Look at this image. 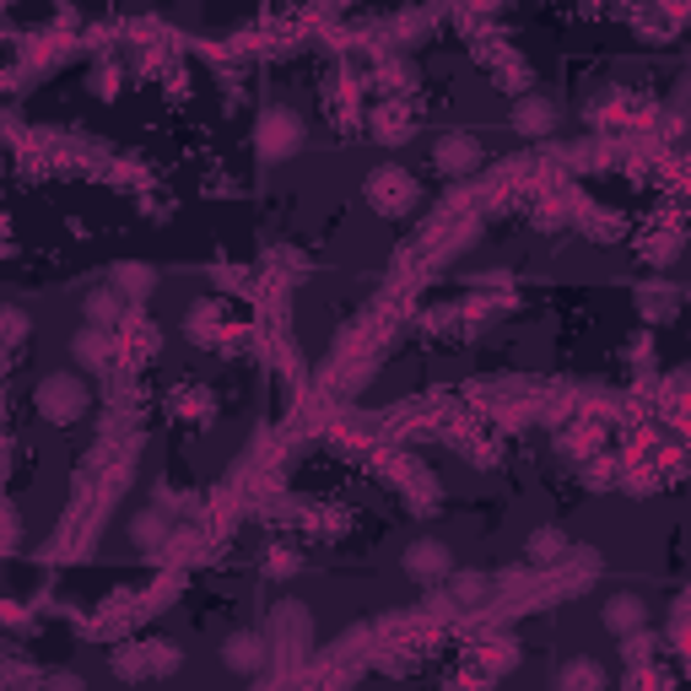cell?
Instances as JSON below:
<instances>
[{
  "label": "cell",
  "instance_id": "obj_4",
  "mask_svg": "<svg viewBox=\"0 0 691 691\" xmlns=\"http://www.w3.org/2000/svg\"><path fill=\"white\" fill-rule=\"evenodd\" d=\"M432 162H437V173H448V178H459V173H476V162H481V140H476V136H459V131H448V136L432 140Z\"/></svg>",
  "mask_w": 691,
  "mask_h": 691
},
{
  "label": "cell",
  "instance_id": "obj_2",
  "mask_svg": "<svg viewBox=\"0 0 691 691\" xmlns=\"http://www.w3.org/2000/svg\"><path fill=\"white\" fill-rule=\"evenodd\" d=\"M368 200H373V211L400 217V211L416 206V184L400 173V168H379V173H368Z\"/></svg>",
  "mask_w": 691,
  "mask_h": 691
},
{
  "label": "cell",
  "instance_id": "obj_16",
  "mask_svg": "<svg viewBox=\"0 0 691 691\" xmlns=\"http://www.w3.org/2000/svg\"><path fill=\"white\" fill-rule=\"evenodd\" d=\"M109 286H120L131 303H140V297L157 286V276H151L146 266H114V271H109Z\"/></svg>",
  "mask_w": 691,
  "mask_h": 691
},
{
  "label": "cell",
  "instance_id": "obj_7",
  "mask_svg": "<svg viewBox=\"0 0 691 691\" xmlns=\"http://www.w3.org/2000/svg\"><path fill=\"white\" fill-rule=\"evenodd\" d=\"M308 638H313L308 610H303V605H276V616H271V649L297 654V649H308Z\"/></svg>",
  "mask_w": 691,
  "mask_h": 691
},
{
  "label": "cell",
  "instance_id": "obj_19",
  "mask_svg": "<svg viewBox=\"0 0 691 691\" xmlns=\"http://www.w3.org/2000/svg\"><path fill=\"white\" fill-rule=\"evenodd\" d=\"M556 681H562V687H600V681H605V670H600V665H589V659H572V665H562V670H556Z\"/></svg>",
  "mask_w": 691,
  "mask_h": 691
},
{
  "label": "cell",
  "instance_id": "obj_14",
  "mask_svg": "<svg viewBox=\"0 0 691 691\" xmlns=\"http://www.w3.org/2000/svg\"><path fill=\"white\" fill-rule=\"evenodd\" d=\"M492 594V578L486 572H448V600L454 605H481Z\"/></svg>",
  "mask_w": 691,
  "mask_h": 691
},
{
  "label": "cell",
  "instance_id": "obj_13",
  "mask_svg": "<svg viewBox=\"0 0 691 691\" xmlns=\"http://www.w3.org/2000/svg\"><path fill=\"white\" fill-rule=\"evenodd\" d=\"M379 87H384L390 98L411 92V87H416V65L406 60V54H384V60H379Z\"/></svg>",
  "mask_w": 691,
  "mask_h": 691
},
{
  "label": "cell",
  "instance_id": "obj_1",
  "mask_svg": "<svg viewBox=\"0 0 691 691\" xmlns=\"http://www.w3.org/2000/svg\"><path fill=\"white\" fill-rule=\"evenodd\" d=\"M38 411H44V421H54V427L87 416V384H76L71 373H49L38 384Z\"/></svg>",
  "mask_w": 691,
  "mask_h": 691
},
{
  "label": "cell",
  "instance_id": "obj_5",
  "mask_svg": "<svg viewBox=\"0 0 691 691\" xmlns=\"http://www.w3.org/2000/svg\"><path fill=\"white\" fill-rule=\"evenodd\" d=\"M368 136L379 140V146H406L416 136V120L411 109L400 103V98H390V103H379L373 114H368Z\"/></svg>",
  "mask_w": 691,
  "mask_h": 691
},
{
  "label": "cell",
  "instance_id": "obj_3",
  "mask_svg": "<svg viewBox=\"0 0 691 691\" xmlns=\"http://www.w3.org/2000/svg\"><path fill=\"white\" fill-rule=\"evenodd\" d=\"M303 146V120L292 109H266L260 114V157H292Z\"/></svg>",
  "mask_w": 691,
  "mask_h": 691
},
{
  "label": "cell",
  "instance_id": "obj_15",
  "mask_svg": "<svg viewBox=\"0 0 691 691\" xmlns=\"http://www.w3.org/2000/svg\"><path fill=\"white\" fill-rule=\"evenodd\" d=\"M562 552H567V535H562V530H535L530 546H525V556H530L535 567H556Z\"/></svg>",
  "mask_w": 691,
  "mask_h": 691
},
{
  "label": "cell",
  "instance_id": "obj_20",
  "mask_svg": "<svg viewBox=\"0 0 691 691\" xmlns=\"http://www.w3.org/2000/svg\"><path fill=\"white\" fill-rule=\"evenodd\" d=\"M266 572H271V578H292V572H297V562H292L286 552H271V562H266Z\"/></svg>",
  "mask_w": 691,
  "mask_h": 691
},
{
  "label": "cell",
  "instance_id": "obj_11",
  "mask_svg": "<svg viewBox=\"0 0 691 691\" xmlns=\"http://www.w3.org/2000/svg\"><path fill=\"white\" fill-rule=\"evenodd\" d=\"M600 621H605L610 632H621V638H627V632H638V627L649 621V605H643L638 594H610V600L600 605Z\"/></svg>",
  "mask_w": 691,
  "mask_h": 691
},
{
  "label": "cell",
  "instance_id": "obj_18",
  "mask_svg": "<svg viewBox=\"0 0 691 691\" xmlns=\"http://www.w3.org/2000/svg\"><path fill=\"white\" fill-rule=\"evenodd\" d=\"M168 525H173V519H162V514H136L131 535H136V546H162V541H173Z\"/></svg>",
  "mask_w": 691,
  "mask_h": 691
},
{
  "label": "cell",
  "instance_id": "obj_12",
  "mask_svg": "<svg viewBox=\"0 0 691 691\" xmlns=\"http://www.w3.org/2000/svg\"><path fill=\"white\" fill-rule=\"evenodd\" d=\"M71 357H76L82 368H92V373L109 368V362H114V341H109V330H103V324H87V330L71 341Z\"/></svg>",
  "mask_w": 691,
  "mask_h": 691
},
{
  "label": "cell",
  "instance_id": "obj_9",
  "mask_svg": "<svg viewBox=\"0 0 691 691\" xmlns=\"http://www.w3.org/2000/svg\"><path fill=\"white\" fill-rule=\"evenodd\" d=\"M514 131H519V136H552L556 131V103L552 98L525 92V98L514 103Z\"/></svg>",
  "mask_w": 691,
  "mask_h": 691
},
{
  "label": "cell",
  "instance_id": "obj_10",
  "mask_svg": "<svg viewBox=\"0 0 691 691\" xmlns=\"http://www.w3.org/2000/svg\"><path fill=\"white\" fill-rule=\"evenodd\" d=\"M125 303H131V297H125L120 286H98V292H87V297H82V319H87V324L114 330V324L125 319Z\"/></svg>",
  "mask_w": 691,
  "mask_h": 691
},
{
  "label": "cell",
  "instance_id": "obj_17",
  "mask_svg": "<svg viewBox=\"0 0 691 691\" xmlns=\"http://www.w3.org/2000/svg\"><path fill=\"white\" fill-rule=\"evenodd\" d=\"M638 303H643V313H649V319H676V308H681L676 286H643V292H638Z\"/></svg>",
  "mask_w": 691,
  "mask_h": 691
},
{
  "label": "cell",
  "instance_id": "obj_8",
  "mask_svg": "<svg viewBox=\"0 0 691 691\" xmlns=\"http://www.w3.org/2000/svg\"><path fill=\"white\" fill-rule=\"evenodd\" d=\"M266 654H271V638H260V632H233L222 643V665L238 670V676H255L266 665Z\"/></svg>",
  "mask_w": 691,
  "mask_h": 691
},
{
  "label": "cell",
  "instance_id": "obj_6",
  "mask_svg": "<svg viewBox=\"0 0 691 691\" xmlns=\"http://www.w3.org/2000/svg\"><path fill=\"white\" fill-rule=\"evenodd\" d=\"M406 572H411L416 583H443L448 572H454V552L443 546V541H416L411 552H406Z\"/></svg>",
  "mask_w": 691,
  "mask_h": 691
},
{
  "label": "cell",
  "instance_id": "obj_21",
  "mask_svg": "<svg viewBox=\"0 0 691 691\" xmlns=\"http://www.w3.org/2000/svg\"><path fill=\"white\" fill-rule=\"evenodd\" d=\"M676 103H681V109H691V76H681V92H676Z\"/></svg>",
  "mask_w": 691,
  "mask_h": 691
}]
</instances>
